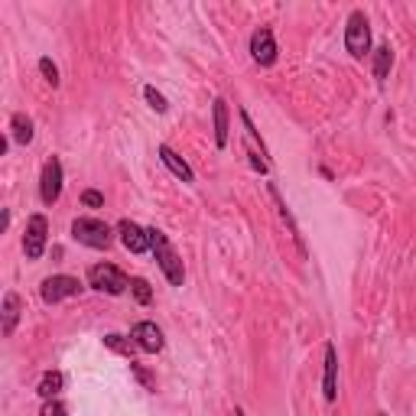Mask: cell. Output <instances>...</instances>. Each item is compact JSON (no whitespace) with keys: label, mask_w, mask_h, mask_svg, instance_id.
Instances as JSON below:
<instances>
[{"label":"cell","mask_w":416,"mask_h":416,"mask_svg":"<svg viewBox=\"0 0 416 416\" xmlns=\"http://www.w3.org/2000/svg\"><path fill=\"white\" fill-rule=\"evenodd\" d=\"M17 322H20V296L10 289V293L3 296V335H13Z\"/></svg>","instance_id":"cell-16"},{"label":"cell","mask_w":416,"mask_h":416,"mask_svg":"<svg viewBox=\"0 0 416 416\" xmlns=\"http://www.w3.org/2000/svg\"><path fill=\"white\" fill-rule=\"evenodd\" d=\"M390 65H394V53H390V46H377L374 49V78L384 85L387 82V75H390Z\"/></svg>","instance_id":"cell-17"},{"label":"cell","mask_w":416,"mask_h":416,"mask_svg":"<svg viewBox=\"0 0 416 416\" xmlns=\"http://www.w3.org/2000/svg\"><path fill=\"white\" fill-rule=\"evenodd\" d=\"M377 416H387V413H377Z\"/></svg>","instance_id":"cell-28"},{"label":"cell","mask_w":416,"mask_h":416,"mask_svg":"<svg viewBox=\"0 0 416 416\" xmlns=\"http://www.w3.org/2000/svg\"><path fill=\"white\" fill-rule=\"evenodd\" d=\"M46 237H49V221H46V215H33L30 221H26V235H23V251L30 260H39L46 251Z\"/></svg>","instance_id":"cell-6"},{"label":"cell","mask_w":416,"mask_h":416,"mask_svg":"<svg viewBox=\"0 0 416 416\" xmlns=\"http://www.w3.org/2000/svg\"><path fill=\"white\" fill-rule=\"evenodd\" d=\"M72 237L78 244L95 247V251H107L114 244V228L101 218H75L72 221Z\"/></svg>","instance_id":"cell-2"},{"label":"cell","mask_w":416,"mask_h":416,"mask_svg":"<svg viewBox=\"0 0 416 416\" xmlns=\"http://www.w3.org/2000/svg\"><path fill=\"white\" fill-rule=\"evenodd\" d=\"M118 235H120V244L127 247L130 254H143V251L150 247V231H143L140 224L127 221V218L118 224Z\"/></svg>","instance_id":"cell-12"},{"label":"cell","mask_w":416,"mask_h":416,"mask_svg":"<svg viewBox=\"0 0 416 416\" xmlns=\"http://www.w3.org/2000/svg\"><path fill=\"white\" fill-rule=\"evenodd\" d=\"M88 287L98 289V293H107V296H120V293H127L130 280L114 264H95L88 270Z\"/></svg>","instance_id":"cell-4"},{"label":"cell","mask_w":416,"mask_h":416,"mask_svg":"<svg viewBox=\"0 0 416 416\" xmlns=\"http://www.w3.org/2000/svg\"><path fill=\"white\" fill-rule=\"evenodd\" d=\"M212 118H215V147L224 150L228 147V101L218 98L212 105Z\"/></svg>","instance_id":"cell-15"},{"label":"cell","mask_w":416,"mask_h":416,"mask_svg":"<svg viewBox=\"0 0 416 416\" xmlns=\"http://www.w3.org/2000/svg\"><path fill=\"white\" fill-rule=\"evenodd\" d=\"M150 247H153V254H156V264H160L163 277L170 280L172 287H182V283H186V267H182L176 247L170 244V237L163 235V231H156V228H150Z\"/></svg>","instance_id":"cell-1"},{"label":"cell","mask_w":416,"mask_h":416,"mask_svg":"<svg viewBox=\"0 0 416 416\" xmlns=\"http://www.w3.org/2000/svg\"><path fill=\"white\" fill-rule=\"evenodd\" d=\"M130 338L137 342L140 352H147V354H156L163 348V332L156 329V322H137L130 329Z\"/></svg>","instance_id":"cell-10"},{"label":"cell","mask_w":416,"mask_h":416,"mask_svg":"<svg viewBox=\"0 0 416 416\" xmlns=\"http://www.w3.org/2000/svg\"><path fill=\"white\" fill-rule=\"evenodd\" d=\"M267 192H270V199H273V205H277V212H280V221L287 224V235L293 237V244L299 247V254H306V244H302V235H299V224H296V218L289 215V208H287V202H283V195H280V189L270 182L267 186Z\"/></svg>","instance_id":"cell-13"},{"label":"cell","mask_w":416,"mask_h":416,"mask_svg":"<svg viewBox=\"0 0 416 416\" xmlns=\"http://www.w3.org/2000/svg\"><path fill=\"white\" fill-rule=\"evenodd\" d=\"M10 127H13V140H17V143H23V147H26V143L33 140V120L26 118V114H13Z\"/></svg>","instance_id":"cell-20"},{"label":"cell","mask_w":416,"mask_h":416,"mask_svg":"<svg viewBox=\"0 0 416 416\" xmlns=\"http://www.w3.org/2000/svg\"><path fill=\"white\" fill-rule=\"evenodd\" d=\"M62 384H65V377L59 371H49V374H43V381H39V387H36V394L43 397V400H55V394L62 390Z\"/></svg>","instance_id":"cell-19"},{"label":"cell","mask_w":416,"mask_h":416,"mask_svg":"<svg viewBox=\"0 0 416 416\" xmlns=\"http://www.w3.org/2000/svg\"><path fill=\"white\" fill-rule=\"evenodd\" d=\"M130 371H134V377H137L140 384L147 387V390H156V381H153V374L143 368V364H137V361H130Z\"/></svg>","instance_id":"cell-24"},{"label":"cell","mask_w":416,"mask_h":416,"mask_svg":"<svg viewBox=\"0 0 416 416\" xmlns=\"http://www.w3.org/2000/svg\"><path fill=\"white\" fill-rule=\"evenodd\" d=\"M241 127H244V140H247V156H251V166L257 172H267V147H264V140L257 134L254 120L247 111H241Z\"/></svg>","instance_id":"cell-8"},{"label":"cell","mask_w":416,"mask_h":416,"mask_svg":"<svg viewBox=\"0 0 416 416\" xmlns=\"http://www.w3.org/2000/svg\"><path fill=\"white\" fill-rule=\"evenodd\" d=\"M105 348H111V352L124 354V358H130V361H134V354L140 352L134 338H124V335H114V332H111V335H105Z\"/></svg>","instance_id":"cell-18"},{"label":"cell","mask_w":416,"mask_h":416,"mask_svg":"<svg viewBox=\"0 0 416 416\" xmlns=\"http://www.w3.org/2000/svg\"><path fill=\"white\" fill-rule=\"evenodd\" d=\"M235 416H244V413H241V410H237V413H235Z\"/></svg>","instance_id":"cell-27"},{"label":"cell","mask_w":416,"mask_h":416,"mask_svg":"<svg viewBox=\"0 0 416 416\" xmlns=\"http://www.w3.org/2000/svg\"><path fill=\"white\" fill-rule=\"evenodd\" d=\"M156 153H160L163 166H166V170H170L172 176H176V179H182V182H195L192 170H189V163L182 160V156H179V153H176V150H172V147H166V143H160V150H156Z\"/></svg>","instance_id":"cell-14"},{"label":"cell","mask_w":416,"mask_h":416,"mask_svg":"<svg viewBox=\"0 0 416 416\" xmlns=\"http://www.w3.org/2000/svg\"><path fill=\"white\" fill-rule=\"evenodd\" d=\"M82 283H78V277H65V273H55V277H46L43 287H39V296H43V302H49V306H55V302H62V299H72L82 293Z\"/></svg>","instance_id":"cell-5"},{"label":"cell","mask_w":416,"mask_h":416,"mask_svg":"<svg viewBox=\"0 0 416 416\" xmlns=\"http://www.w3.org/2000/svg\"><path fill=\"white\" fill-rule=\"evenodd\" d=\"M143 95H147L150 107H153L156 114H166V111H170V101H166V98H163V95H160V91H156V88H153V85H147V88H143Z\"/></svg>","instance_id":"cell-22"},{"label":"cell","mask_w":416,"mask_h":416,"mask_svg":"<svg viewBox=\"0 0 416 416\" xmlns=\"http://www.w3.org/2000/svg\"><path fill=\"white\" fill-rule=\"evenodd\" d=\"M82 205H85V208H101V205H105V195L95 192V189H85V192H82Z\"/></svg>","instance_id":"cell-25"},{"label":"cell","mask_w":416,"mask_h":416,"mask_svg":"<svg viewBox=\"0 0 416 416\" xmlns=\"http://www.w3.org/2000/svg\"><path fill=\"white\" fill-rule=\"evenodd\" d=\"M322 394L329 404H335V397H338V352H335V345H325V374H322Z\"/></svg>","instance_id":"cell-11"},{"label":"cell","mask_w":416,"mask_h":416,"mask_svg":"<svg viewBox=\"0 0 416 416\" xmlns=\"http://www.w3.org/2000/svg\"><path fill=\"white\" fill-rule=\"evenodd\" d=\"M251 59L257 65H264V69L277 62V39H273V33L267 26L254 30V36H251Z\"/></svg>","instance_id":"cell-9"},{"label":"cell","mask_w":416,"mask_h":416,"mask_svg":"<svg viewBox=\"0 0 416 416\" xmlns=\"http://www.w3.org/2000/svg\"><path fill=\"white\" fill-rule=\"evenodd\" d=\"M130 293H134V299H137L140 306H150V302H153V289H150V283L143 277L130 280Z\"/></svg>","instance_id":"cell-21"},{"label":"cell","mask_w":416,"mask_h":416,"mask_svg":"<svg viewBox=\"0 0 416 416\" xmlns=\"http://www.w3.org/2000/svg\"><path fill=\"white\" fill-rule=\"evenodd\" d=\"M39 72H43V78L46 82H49V85H59V69H55V62L53 59H49V55H43V59H39Z\"/></svg>","instance_id":"cell-23"},{"label":"cell","mask_w":416,"mask_h":416,"mask_svg":"<svg viewBox=\"0 0 416 416\" xmlns=\"http://www.w3.org/2000/svg\"><path fill=\"white\" fill-rule=\"evenodd\" d=\"M345 49L354 59H364V55L371 53V23H368V13L364 10H352V17L345 23Z\"/></svg>","instance_id":"cell-3"},{"label":"cell","mask_w":416,"mask_h":416,"mask_svg":"<svg viewBox=\"0 0 416 416\" xmlns=\"http://www.w3.org/2000/svg\"><path fill=\"white\" fill-rule=\"evenodd\" d=\"M39 416H69V410H65V404H59V400H46Z\"/></svg>","instance_id":"cell-26"},{"label":"cell","mask_w":416,"mask_h":416,"mask_svg":"<svg viewBox=\"0 0 416 416\" xmlns=\"http://www.w3.org/2000/svg\"><path fill=\"white\" fill-rule=\"evenodd\" d=\"M59 195H62V163L59 156H53V160H46L43 176H39V199L46 205H55Z\"/></svg>","instance_id":"cell-7"}]
</instances>
